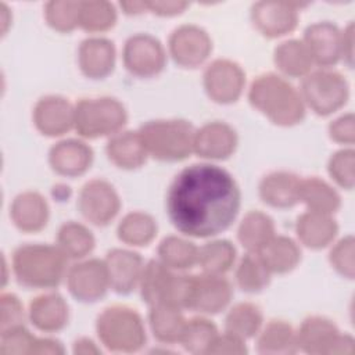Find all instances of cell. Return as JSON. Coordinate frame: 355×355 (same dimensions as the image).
Returning a JSON list of instances; mask_svg holds the SVG:
<instances>
[{
	"instance_id": "44dd1931",
	"label": "cell",
	"mask_w": 355,
	"mask_h": 355,
	"mask_svg": "<svg viewBox=\"0 0 355 355\" xmlns=\"http://www.w3.org/2000/svg\"><path fill=\"white\" fill-rule=\"evenodd\" d=\"M93 162V150L80 140L67 139L55 143L49 153L51 169L67 178L83 175Z\"/></svg>"
},
{
	"instance_id": "f35d334b",
	"label": "cell",
	"mask_w": 355,
	"mask_h": 355,
	"mask_svg": "<svg viewBox=\"0 0 355 355\" xmlns=\"http://www.w3.org/2000/svg\"><path fill=\"white\" fill-rule=\"evenodd\" d=\"M272 273L263 265L258 254L247 252L239 262L236 269L237 286L250 294L262 291L270 283Z\"/></svg>"
},
{
	"instance_id": "277c9868",
	"label": "cell",
	"mask_w": 355,
	"mask_h": 355,
	"mask_svg": "<svg viewBox=\"0 0 355 355\" xmlns=\"http://www.w3.org/2000/svg\"><path fill=\"white\" fill-rule=\"evenodd\" d=\"M148 155L162 162H179L193 153L196 129L184 119H154L137 130Z\"/></svg>"
},
{
	"instance_id": "4dcf8cb0",
	"label": "cell",
	"mask_w": 355,
	"mask_h": 355,
	"mask_svg": "<svg viewBox=\"0 0 355 355\" xmlns=\"http://www.w3.org/2000/svg\"><path fill=\"white\" fill-rule=\"evenodd\" d=\"M273 61L277 69L290 78H304L313 65L306 46L298 39L280 43L273 51Z\"/></svg>"
},
{
	"instance_id": "6da1fadb",
	"label": "cell",
	"mask_w": 355,
	"mask_h": 355,
	"mask_svg": "<svg viewBox=\"0 0 355 355\" xmlns=\"http://www.w3.org/2000/svg\"><path fill=\"white\" fill-rule=\"evenodd\" d=\"M241 205L240 187L226 169L214 164L183 168L169 184L166 214L176 230L205 239L232 226Z\"/></svg>"
},
{
	"instance_id": "816d5d0a",
	"label": "cell",
	"mask_w": 355,
	"mask_h": 355,
	"mask_svg": "<svg viewBox=\"0 0 355 355\" xmlns=\"http://www.w3.org/2000/svg\"><path fill=\"white\" fill-rule=\"evenodd\" d=\"M64 348L60 341L53 338H37L35 354H62Z\"/></svg>"
},
{
	"instance_id": "4fadbf2b",
	"label": "cell",
	"mask_w": 355,
	"mask_h": 355,
	"mask_svg": "<svg viewBox=\"0 0 355 355\" xmlns=\"http://www.w3.org/2000/svg\"><path fill=\"white\" fill-rule=\"evenodd\" d=\"M65 277L71 295L80 302H96L110 288L105 262L97 258L85 259L69 266Z\"/></svg>"
},
{
	"instance_id": "ac0fdd59",
	"label": "cell",
	"mask_w": 355,
	"mask_h": 355,
	"mask_svg": "<svg viewBox=\"0 0 355 355\" xmlns=\"http://www.w3.org/2000/svg\"><path fill=\"white\" fill-rule=\"evenodd\" d=\"M236 130L226 122L214 121L202 125L194 133L193 153L204 159H226L237 147Z\"/></svg>"
},
{
	"instance_id": "ffe728a7",
	"label": "cell",
	"mask_w": 355,
	"mask_h": 355,
	"mask_svg": "<svg viewBox=\"0 0 355 355\" xmlns=\"http://www.w3.org/2000/svg\"><path fill=\"white\" fill-rule=\"evenodd\" d=\"M104 262L108 272L110 288L115 293L125 295L139 287L144 263L137 252L114 248L107 252Z\"/></svg>"
},
{
	"instance_id": "1f68e13d",
	"label": "cell",
	"mask_w": 355,
	"mask_h": 355,
	"mask_svg": "<svg viewBox=\"0 0 355 355\" xmlns=\"http://www.w3.org/2000/svg\"><path fill=\"white\" fill-rule=\"evenodd\" d=\"M298 201L304 202L308 211L331 215L341 204L338 193L319 178L301 179L298 189Z\"/></svg>"
},
{
	"instance_id": "e0dca14e",
	"label": "cell",
	"mask_w": 355,
	"mask_h": 355,
	"mask_svg": "<svg viewBox=\"0 0 355 355\" xmlns=\"http://www.w3.org/2000/svg\"><path fill=\"white\" fill-rule=\"evenodd\" d=\"M304 44L306 46L313 64L330 68L341 58V31L329 21L311 24L304 31Z\"/></svg>"
},
{
	"instance_id": "7c38bea8",
	"label": "cell",
	"mask_w": 355,
	"mask_h": 355,
	"mask_svg": "<svg viewBox=\"0 0 355 355\" xmlns=\"http://www.w3.org/2000/svg\"><path fill=\"white\" fill-rule=\"evenodd\" d=\"M76 205L87 222L107 226L119 212L121 200L111 183L104 179H93L82 186Z\"/></svg>"
},
{
	"instance_id": "f5cc1de1",
	"label": "cell",
	"mask_w": 355,
	"mask_h": 355,
	"mask_svg": "<svg viewBox=\"0 0 355 355\" xmlns=\"http://www.w3.org/2000/svg\"><path fill=\"white\" fill-rule=\"evenodd\" d=\"M73 352L75 354H83V355H87V354H98L100 349L96 347V344L90 340V338H79L75 341L73 344Z\"/></svg>"
},
{
	"instance_id": "cb8c5ba5",
	"label": "cell",
	"mask_w": 355,
	"mask_h": 355,
	"mask_svg": "<svg viewBox=\"0 0 355 355\" xmlns=\"http://www.w3.org/2000/svg\"><path fill=\"white\" fill-rule=\"evenodd\" d=\"M68 318V305L57 293L37 295L29 304V319L32 324L44 333L60 331L67 326Z\"/></svg>"
},
{
	"instance_id": "db71d44e",
	"label": "cell",
	"mask_w": 355,
	"mask_h": 355,
	"mask_svg": "<svg viewBox=\"0 0 355 355\" xmlns=\"http://www.w3.org/2000/svg\"><path fill=\"white\" fill-rule=\"evenodd\" d=\"M119 6L123 10V12L129 15H137L147 10L146 1H121Z\"/></svg>"
},
{
	"instance_id": "5bb4252c",
	"label": "cell",
	"mask_w": 355,
	"mask_h": 355,
	"mask_svg": "<svg viewBox=\"0 0 355 355\" xmlns=\"http://www.w3.org/2000/svg\"><path fill=\"white\" fill-rule=\"evenodd\" d=\"M202 83L208 97L218 104L237 101L245 85L244 71L232 60L218 58L204 71Z\"/></svg>"
},
{
	"instance_id": "ab89813d",
	"label": "cell",
	"mask_w": 355,
	"mask_h": 355,
	"mask_svg": "<svg viewBox=\"0 0 355 355\" xmlns=\"http://www.w3.org/2000/svg\"><path fill=\"white\" fill-rule=\"evenodd\" d=\"M218 336L216 326L207 318L198 316L186 320L180 345L191 354H208L214 340Z\"/></svg>"
},
{
	"instance_id": "30bf717a",
	"label": "cell",
	"mask_w": 355,
	"mask_h": 355,
	"mask_svg": "<svg viewBox=\"0 0 355 355\" xmlns=\"http://www.w3.org/2000/svg\"><path fill=\"white\" fill-rule=\"evenodd\" d=\"M186 276L175 273L173 269L164 265L159 259H151L144 265L141 272L139 283L140 295L148 306L171 304L182 308Z\"/></svg>"
},
{
	"instance_id": "11a10c76",
	"label": "cell",
	"mask_w": 355,
	"mask_h": 355,
	"mask_svg": "<svg viewBox=\"0 0 355 355\" xmlns=\"http://www.w3.org/2000/svg\"><path fill=\"white\" fill-rule=\"evenodd\" d=\"M1 14H3V35L6 33V31H7V25H8V18H6V14H7V11H8V8L6 7V4H3L1 3Z\"/></svg>"
},
{
	"instance_id": "f1b7e54d",
	"label": "cell",
	"mask_w": 355,
	"mask_h": 355,
	"mask_svg": "<svg viewBox=\"0 0 355 355\" xmlns=\"http://www.w3.org/2000/svg\"><path fill=\"white\" fill-rule=\"evenodd\" d=\"M148 323L154 337L164 344L179 343L186 319L182 308L171 304H157L150 306Z\"/></svg>"
},
{
	"instance_id": "5b68a950",
	"label": "cell",
	"mask_w": 355,
	"mask_h": 355,
	"mask_svg": "<svg viewBox=\"0 0 355 355\" xmlns=\"http://www.w3.org/2000/svg\"><path fill=\"white\" fill-rule=\"evenodd\" d=\"M96 331L103 345L114 352H136L146 343L141 316L126 305L105 308L97 318Z\"/></svg>"
},
{
	"instance_id": "d6a6232c",
	"label": "cell",
	"mask_w": 355,
	"mask_h": 355,
	"mask_svg": "<svg viewBox=\"0 0 355 355\" xmlns=\"http://www.w3.org/2000/svg\"><path fill=\"white\" fill-rule=\"evenodd\" d=\"M57 245L68 259H82L93 251L94 236L85 225L68 220L58 229Z\"/></svg>"
},
{
	"instance_id": "d6986e66",
	"label": "cell",
	"mask_w": 355,
	"mask_h": 355,
	"mask_svg": "<svg viewBox=\"0 0 355 355\" xmlns=\"http://www.w3.org/2000/svg\"><path fill=\"white\" fill-rule=\"evenodd\" d=\"M75 105L61 96H44L33 108L36 129L49 137L65 135L73 128Z\"/></svg>"
},
{
	"instance_id": "9c48e42d",
	"label": "cell",
	"mask_w": 355,
	"mask_h": 355,
	"mask_svg": "<svg viewBox=\"0 0 355 355\" xmlns=\"http://www.w3.org/2000/svg\"><path fill=\"white\" fill-rule=\"evenodd\" d=\"M295 336L298 349L312 355H351L355 349L354 338L343 334L331 320L323 316L306 318Z\"/></svg>"
},
{
	"instance_id": "9a60e30c",
	"label": "cell",
	"mask_w": 355,
	"mask_h": 355,
	"mask_svg": "<svg viewBox=\"0 0 355 355\" xmlns=\"http://www.w3.org/2000/svg\"><path fill=\"white\" fill-rule=\"evenodd\" d=\"M169 53L173 61L183 68L200 67L212 51L209 35L197 25L178 26L169 36Z\"/></svg>"
},
{
	"instance_id": "3957f363",
	"label": "cell",
	"mask_w": 355,
	"mask_h": 355,
	"mask_svg": "<svg viewBox=\"0 0 355 355\" xmlns=\"http://www.w3.org/2000/svg\"><path fill=\"white\" fill-rule=\"evenodd\" d=\"M68 258L58 245L24 244L12 254V272L26 288H53L67 276Z\"/></svg>"
},
{
	"instance_id": "8fae6325",
	"label": "cell",
	"mask_w": 355,
	"mask_h": 355,
	"mask_svg": "<svg viewBox=\"0 0 355 355\" xmlns=\"http://www.w3.org/2000/svg\"><path fill=\"white\" fill-rule=\"evenodd\" d=\"M122 60L132 75L153 78L165 68L166 53L157 37L148 33H136L125 42Z\"/></svg>"
},
{
	"instance_id": "b9f144b4",
	"label": "cell",
	"mask_w": 355,
	"mask_h": 355,
	"mask_svg": "<svg viewBox=\"0 0 355 355\" xmlns=\"http://www.w3.org/2000/svg\"><path fill=\"white\" fill-rule=\"evenodd\" d=\"M80 1H49L44 6L47 24L61 33H68L79 26Z\"/></svg>"
},
{
	"instance_id": "7a4b0ae2",
	"label": "cell",
	"mask_w": 355,
	"mask_h": 355,
	"mask_svg": "<svg viewBox=\"0 0 355 355\" xmlns=\"http://www.w3.org/2000/svg\"><path fill=\"white\" fill-rule=\"evenodd\" d=\"M250 104L279 126H293L305 116V104L300 92L276 73L257 76L248 90Z\"/></svg>"
},
{
	"instance_id": "f907efd6",
	"label": "cell",
	"mask_w": 355,
	"mask_h": 355,
	"mask_svg": "<svg viewBox=\"0 0 355 355\" xmlns=\"http://www.w3.org/2000/svg\"><path fill=\"white\" fill-rule=\"evenodd\" d=\"M354 24L349 22L348 26L341 31V58L348 67H352L354 58Z\"/></svg>"
},
{
	"instance_id": "ee69618b",
	"label": "cell",
	"mask_w": 355,
	"mask_h": 355,
	"mask_svg": "<svg viewBox=\"0 0 355 355\" xmlns=\"http://www.w3.org/2000/svg\"><path fill=\"white\" fill-rule=\"evenodd\" d=\"M354 162L355 153L352 148H343L334 153L327 164L329 175L341 187L351 190L354 187Z\"/></svg>"
},
{
	"instance_id": "681fc988",
	"label": "cell",
	"mask_w": 355,
	"mask_h": 355,
	"mask_svg": "<svg viewBox=\"0 0 355 355\" xmlns=\"http://www.w3.org/2000/svg\"><path fill=\"white\" fill-rule=\"evenodd\" d=\"M146 4L148 11L161 17L178 15L189 6L186 1H146Z\"/></svg>"
},
{
	"instance_id": "f546056e",
	"label": "cell",
	"mask_w": 355,
	"mask_h": 355,
	"mask_svg": "<svg viewBox=\"0 0 355 355\" xmlns=\"http://www.w3.org/2000/svg\"><path fill=\"white\" fill-rule=\"evenodd\" d=\"M275 236L273 219L262 211H250L241 219L237 239L247 252H259Z\"/></svg>"
},
{
	"instance_id": "4316f807",
	"label": "cell",
	"mask_w": 355,
	"mask_h": 355,
	"mask_svg": "<svg viewBox=\"0 0 355 355\" xmlns=\"http://www.w3.org/2000/svg\"><path fill=\"white\" fill-rule=\"evenodd\" d=\"M105 153L114 165L126 171L140 168L148 157L139 132L133 130H121L112 135L107 143Z\"/></svg>"
},
{
	"instance_id": "52a82bcc",
	"label": "cell",
	"mask_w": 355,
	"mask_h": 355,
	"mask_svg": "<svg viewBox=\"0 0 355 355\" xmlns=\"http://www.w3.org/2000/svg\"><path fill=\"white\" fill-rule=\"evenodd\" d=\"M300 94L316 115L326 116L340 110L349 97L347 79L337 71L322 68L302 78Z\"/></svg>"
},
{
	"instance_id": "ba28073f",
	"label": "cell",
	"mask_w": 355,
	"mask_h": 355,
	"mask_svg": "<svg viewBox=\"0 0 355 355\" xmlns=\"http://www.w3.org/2000/svg\"><path fill=\"white\" fill-rule=\"evenodd\" d=\"M232 295V284L223 275L205 272L187 275L182 308L202 315H215L229 305Z\"/></svg>"
},
{
	"instance_id": "bcb514c9",
	"label": "cell",
	"mask_w": 355,
	"mask_h": 355,
	"mask_svg": "<svg viewBox=\"0 0 355 355\" xmlns=\"http://www.w3.org/2000/svg\"><path fill=\"white\" fill-rule=\"evenodd\" d=\"M0 331L24 324V306L17 295L10 293L3 294L0 298Z\"/></svg>"
},
{
	"instance_id": "603a6c76",
	"label": "cell",
	"mask_w": 355,
	"mask_h": 355,
	"mask_svg": "<svg viewBox=\"0 0 355 355\" xmlns=\"http://www.w3.org/2000/svg\"><path fill=\"white\" fill-rule=\"evenodd\" d=\"M12 223L25 233L42 230L49 220V204L37 191H24L18 194L10 205Z\"/></svg>"
},
{
	"instance_id": "2e32d148",
	"label": "cell",
	"mask_w": 355,
	"mask_h": 355,
	"mask_svg": "<svg viewBox=\"0 0 355 355\" xmlns=\"http://www.w3.org/2000/svg\"><path fill=\"white\" fill-rule=\"evenodd\" d=\"M298 7L301 4L287 1H258L251 7V21L263 36L279 37L295 29Z\"/></svg>"
},
{
	"instance_id": "83f0119b",
	"label": "cell",
	"mask_w": 355,
	"mask_h": 355,
	"mask_svg": "<svg viewBox=\"0 0 355 355\" xmlns=\"http://www.w3.org/2000/svg\"><path fill=\"white\" fill-rule=\"evenodd\" d=\"M270 273H288L301 261L298 244L287 236H273V239L257 252Z\"/></svg>"
},
{
	"instance_id": "60d3db41",
	"label": "cell",
	"mask_w": 355,
	"mask_h": 355,
	"mask_svg": "<svg viewBox=\"0 0 355 355\" xmlns=\"http://www.w3.org/2000/svg\"><path fill=\"white\" fill-rule=\"evenodd\" d=\"M116 22V11L110 1H80L79 26L90 33L105 32Z\"/></svg>"
},
{
	"instance_id": "7dc6e473",
	"label": "cell",
	"mask_w": 355,
	"mask_h": 355,
	"mask_svg": "<svg viewBox=\"0 0 355 355\" xmlns=\"http://www.w3.org/2000/svg\"><path fill=\"white\" fill-rule=\"evenodd\" d=\"M329 136L331 140L343 144H354L355 130H354V114L348 112L334 119L329 125Z\"/></svg>"
},
{
	"instance_id": "8992f818",
	"label": "cell",
	"mask_w": 355,
	"mask_h": 355,
	"mask_svg": "<svg viewBox=\"0 0 355 355\" xmlns=\"http://www.w3.org/2000/svg\"><path fill=\"white\" fill-rule=\"evenodd\" d=\"M128 112L114 97L82 98L75 104L73 128L85 139L112 136L125 126Z\"/></svg>"
},
{
	"instance_id": "7402d4cb",
	"label": "cell",
	"mask_w": 355,
	"mask_h": 355,
	"mask_svg": "<svg viewBox=\"0 0 355 355\" xmlns=\"http://www.w3.org/2000/svg\"><path fill=\"white\" fill-rule=\"evenodd\" d=\"M78 62L85 76L90 79H103L114 69L115 46L105 37H87L79 46Z\"/></svg>"
},
{
	"instance_id": "7bdbcfd3",
	"label": "cell",
	"mask_w": 355,
	"mask_h": 355,
	"mask_svg": "<svg viewBox=\"0 0 355 355\" xmlns=\"http://www.w3.org/2000/svg\"><path fill=\"white\" fill-rule=\"evenodd\" d=\"M37 337H35L25 326H17L3 330L0 334V352L3 355L35 354Z\"/></svg>"
},
{
	"instance_id": "c3c4849f",
	"label": "cell",
	"mask_w": 355,
	"mask_h": 355,
	"mask_svg": "<svg viewBox=\"0 0 355 355\" xmlns=\"http://www.w3.org/2000/svg\"><path fill=\"white\" fill-rule=\"evenodd\" d=\"M247 348H245V343L244 340L225 331L222 336H216V338L214 340L208 354H227V355H241L245 354Z\"/></svg>"
},
{
	"instance_id": "d590c367",
	"label": "cell",
	"mask_w": 355,
	"mask_h": 355,
	"mask_svg": "<svg viewBox=\"0 0 355 355\" xmlns=\"http://www.w3.org/2000/svg\"><path fill=\"white\" fill-rule=\"evenodd\" d=\"M118 239L128 245L143 247L151 243L157 234L155 219L141 211L126 214L116 229Z\"/></svg>"
},
{
	"instance_id": "484cf974",
	"label": "cell",
	"mask_w": 355,
	"mask_h": 355,
	"mask_svg": "<svg viewBox=\"0 0 355 355\" xmlns=\"http://www.w3.org/2000/svg\"><path fill=\"white\" fill-rule=\"evenodd\" d=\"M295 232L300 241L312 250L327 247L338 233V225L331 215L315 211L301 214L295 223Z\"/></svg>"
},
{
	"instance_id": "f6af8a7d",
	"label": "cell",
	"mask_w": 355,
	"mask_h": 355,
	"mask_svg": "<svg viewBox=\"0 0 355 355\" xmlns=\"http://www.w3.org/2000/svg\"><path fill=\"white\" fill-rule=\"evenodd\" d=\"M331 268H334L341 276L354 277V237L345 236L331 248L329 255Z\"/></svg>"
},
{
	"instance_id": "74e56055",
	"label": "cell",
	"mask_w": 355,
	"mask_h": 355,
	"mask_svg": "<svg viewBox=\"0 0 355 355\" xmlns=\"http://www.w3.org/2000/svg\"><path fill=\"white\" fill-rule=\"evenodd\" d=\"M236 248L229 240H212L198 248L197 263L202 272L212 275H225L233 266Z\"/></svg>"
},
{
	"instance_id": "8d00e7d4",
	"label": "cell",
	"mask_w": 355,
	"mask_h": 355,
	"mask_svg": "<svg viewBox=\"0 0 355 355\" xmlns=\"http://www.w3.org/2000/svg\"><path fill=\"white\" fill-rule=\"evenodd\" d=\"M158 259L173 270H187L197 263L198 247L186 239L168 236L158 245Z\"/></svg>"
},
{
	"instance_id": "836d02e7",
	"label": "cell",
	"mask_w": 355,
	"mask_h": 355,
	"mask_svg": "<svg viewBox=\"0 0 355 355\" xmlns=\"http://www.w3.org/2000/svg\"><path fill=\"white\" fill-rule=\"evenodd\" d=\"M257 348L261 354H293L298 349L293 326L284 320H270L259 333Z\"/></svg>"
},
{
	"instance_id": "e575fe53",
	"label": "cell",
	"mask_w": 355,
	"mask_h": 355,
	"mask_svg": "<svg viewBox=\"0 0 355 355\" xmlns=\"http://www.w3.org/2000/svg\"><path fill=\"white\" fill-rule=\"evenodd\" d=\"M263 316L258 305L252 302H239L230 308L225 319V331L247 340L259 333Z\"/></svg>"
},
{
	"instance_id": "d4e9b609",
	"label": "cell",
	"mask_w": 355,
	"mask_h": 355,
	"mask_svg": "<svg viewBox=\"0 0 355 355\" xmlns=\"http://www.w3.org/2000/svg\"><path fill=\"white\" fill-rule=\"evenodd\" d=\"M301 179L291 172L276 171L262 178L259 183L261 200L273 208H290L298 202Z\"/></svg>"
}]
</instances>
